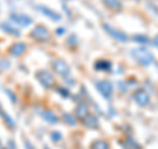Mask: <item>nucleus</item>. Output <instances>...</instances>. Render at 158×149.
Masks as SVG:
<instances>
[{
  "instance_id": "obj_26",
  "label": "nucleus",
  "mask_w": 158,
  "mask_h": 149,
  "mask_svg": "<svg viewBox=\"0 0 158 149\" xmlns=\"http://www.w3.org/2000/svg\"><path fill=\"white\" fill-rule=\"evenodd\" d=\"M56 32H57V34H59V36H62V34L65 33V29H63V28H59V29H58V28H57Z\"/></svg>"
},
{
  "instance_id": "obj_16",
  "label": "nucleus",
  "mask_w": 158,
  "mask_h": 149,
  "mask_svg": "<svg viewBox=\"0 0 158 149\" xmlns=\"http://www.w3.org/2000/svg\"><path fill=\"white\" fill-rule=\"evenodd\" d=\"M75 115L78 117H81V119L86 117L88 115V106L86 103H79L78 104V107L75 108Z\"/></svg>"
},
{
  "instance_id": "obj_17",
  "label": "nucleus",
  "mask_w": 158,
  "mask_h": 149,
  "mask_svg": "<svg viewBox=\"0 0 158 149\" xmlns=\"http://www.w3.org/2000/svg\"><path fill=\"white\" fill-rule=\"evenodd\" d=\"M91 149H110V144L106 140H95L91 144Z\"/></svg>"
},
{
  "instance_id": "obj_1",
  "label": "nucleus",
  "mask_w": 158,
  "mask_h": 149,
  "mask_svg": "<svg viewBox=\"0 0 158 149\" xmlns=\"http://www.w3.org/2000/svg\"><path fill=\"white\" fill-rule=\"evenodd\" d=\"M131 56L138 63V65L145 66V67L150 66L152 63L154 62V56H153V54L148 50V49L141 48V46L132 49V50H131Z\"/></svg>"
},
{
  "instance_id": "obj_2",
  "label": "nucleus",
  "mask_w": 158,
  "mask_h": 149,
  "mask_svg": "<svg viewBox=\"0 0 158 149\" xmlns=\"http://www.w3.org/2000/svg\"><path fill=\"white\" fill-rule=\"evenodd\" d=\"M103 29H104V31L110 34L112 38H115L116 41H118V42L125 44V42H128V40H129V37L127 36V33H124V32L118 31V29H116V28L111 27L110 24H107V23L103 24Z\"/></svg>"
},
{
  "instance_id": "obj_20",
  "label": "nucleus",
  "mask_w": 158,
  "mask_h": 149,
  "mask_svg": "<svg viewBox=\"0 0 158 149\" xmlns=\"http://www.w3.org/2000/svg\"><path fill=\"white\" fill-rule=\"evenodd\" d=\"M67 44L70 46L75 48L78 45V37H77V34H70V37L67 38Z\"/></svg>"
},
{
  "instance_id": "obj_11",
  "label": "nucleus",
  "mask_w": 158,
  "mask_h": 149,
  "mask_svg": "<svg viewBox=\"0 0 158 149\" xmlns=\"http://www.w3.org/2000/svg\"><path fill=\"white\" fill-rule=\"evenodd\" d=\"M0 29L4 31L6 33H8V34H11V36H16V37L20 36V31L15 27L13 23H6V21L0 23Z\"/></svg>"
},
{
  "instance_id": "obj_12",
  "label": "nucleus",
  "mask_w": 158,
  "mask_h": 149,
  "mask_svg": "<svg viewBox=\"0 0 158 149\" xmlns=\"http://www.w3.org/2000/svg\"><path fill=\"white\" fill-rule=\"evenodd\" d=\"M83 124L87 128H91V130H95L99 126V119L94 115H87L86 117H83Z\"/></svg>"
},
{
  "instance_id": "obj_5",
  "label": "nucleus",
  "mask_w": 158,
  "mask_h": 149,
  "mask_svg": "<svg viewBox=\"0 0 158 149\" xmlns=\"http://www.w3.org/2000/svg\"><path fill=\"white\" fill-rule=\"evenodd\" d=\"M36 78L38 79V82L41 83V86H44L45 88H50L54 84V77L48 70H40V71H37Z\"/></svg>"
},
{
  "instance_id": "obj_23",
  "label": "nucleus",
  "mask_w": 158,
  "mask_h": 149,
  "mask_svg": "<svg viewBox=\"0 0 158 149\" xmlns=\"http://www.w3.org/2000/svg\"><path fill=\"white\" fill-rule=\"evenodd\" d=\"M3 116H4V120H6V121L9 124V127H11V128H15V126H16V124H15V121L11 119V116H9L8 113H6V112H3Z\"/></svg>"
},
{
  "instance_id": "obj_19",
  "label": "nucleus",
  "mask_w": 158,
  "mask_h": 149,
  "mask_svg": "<svg viewBox=\"0 0 158 149\" xmlns=\"http://www.w3.org/2000/svg\"><path fill=\"white\" fill-rule=\"evenodd\" d=\"M63 120H65L67 124H70V126H75L77 124V119H74L70 113H67V112L63 113Z\"/></svg>"
},
{
  "instance_id": "obj_29",
  "label": "nucleus",
  "mask_w": 158,
  "mask_h": 149,
  "mask_svg": "<svg viewBox=\"0 0 158 149\" xmlns=\"http://www.w3.org/2000/svg\"><path fill=\"white\" fill-rule=\"evenodd\" d=\"M62 2H65V3H67V2H71V0H62Z\"/></svg>"
},
{
  "instance_id": "obj_28",
  "label": "nucleus",
  "mask_w": 158,
  "mask_h": 149,
  "mask_svg": "<svg viewBox=\"0 0 158 149\" xmlns=\"http://www.w3.org/2000/svg\"><path fill=\"white\" fill-rule=\"evenodd\" d=\"M25 145H28V148H29V149H34V148L32 147V144L29 143V141H25Z\"/></svg>"
},
{
  "instance_id": "obj_4",
  "label": "nucleus",
  "mask_w": 158,
  "mask_h": 149,
  "mask_svg": "<svg viewBox=\"0 0 158 149\" xmlns=\"http://www.w3.org/2000/svg\"><path fill=\"white\" fill-rule=\"evenodd\" d=\"M53 69L62 78H67L71 73V69L69 66V63L66 61H63V59H56V61H53Z\"/></svg>"
},
{
  "instance_id": "obj_10",
  "label": "nucleus",
  "mask_w": 158,
  "mask_h": 149,
  "mask_svg": "<svg viewBox=\"0 0 158 149\" xmlns=\"http://www.w3.org/2000/svg\"><path fill=\"white\" fill-rule=\"evenodd\" d=\"M27 50V44L25 42H16L9 48V54L12 57H20L21 54H24V52Z\"/></svg>"
},
{
  "instance_id": "obj_15",
  "label": "nucleus",
  "mask_w": 158,
  "mask_h": 149,
  "mask_svg": "<svg viewBox=\"0 0 158 149\" xmlns=\"http://www.w3.org/2000/svg\"><path fill=\"white\" fill-rule=\"evenodd\" d=\"M41 115H42L44 120L48 121V123H50V124H56V123H58V120H59L58 116H57L53 111H44Z\"/></svg>"
},
{
  "instance_id": "obj_14",
  "label": "nucleus",
  "mask_w": 158,
  "mask_h": 149,
  "mask_svg": "<svg viewBox=\"0 0 158 149\" xmlns=\"http://www.w3.org/2000/svg\"><path fill=\"white\" fill-rule=\"evenodd\" d=\"M96 70H100V71H108L112 69V63L110 61H106V59H100V61H96L95 62V66Z\"/></svg>"
},
{
  "instance_id": "obj_25",
  "label": "nucleus",
  "mask_w": 158,
  "mask_h": 149,
  "mask_svg": "<svg viewBox=\"0 0 158 149\" xmlns=\"http://www.w3.org/2000/svg\"><path fill=\"white\" fill-rule=\"evenodd\" d=\"M4 91H6V92L8 94V95H9V98H11V100H12L13 103H16V102H17V99L15 98V94H13L11 90H8V88H7V90H4Z\"/></svg>"
},
{
  "instance_id": "obj_13",
  "label": "nucleus",
  "mask_w": 158,
  "mask_h": 149,
  "mask_svg": "<svg viewBox=\"0 0 158 149\" xmlns=\"http://www.w3.org/2000/svg\"><path fill=\"white\" fill-rule=\"evenodd\" d=\"M103 3H104V6L108 7L110 9H112V11H115V12H118V11H121V8H123V4L120 0H102Z\"/></svg>"
},
{
  "instance_id": "obj_8",
  "label": "nucleus",
  "mask_w": 158,
  "mask_h": 149,
  "mask_svg": "<svg viewBox=\"0 0 158 149\" xmlns=\"http://www.w3.org/2000/svg\"><path fill=\"white\" fill-rule=\"evenodd\" d=\"M133 99L137 103V106L140 107H146L150 103V95L145 90H137L133 95Z\"/></svg>"
},
{
  "instance_id": "obj_30",
  "label": "nucleus",
  "mask_w": 158,
  "mask_h": 149,
  "mask_svg": "<svg viewBox=\"0 0 158 149\" xmlns=\"http://www.w3.org/2000/svg\"><path fill=\"white\" fill-rule=\"evenodd\" d=\"M0 112H2V106H0Z\"/></svg>"
},
{
  "instance_id": "obj_24",
  "label": "nucleus",
  "mask_w": 158,
  "mask_h": 149,
  "mask_svg": "<svg viewBox=\"0 0 158 149\" xmlns=\"http://www.w3.org/2000/svg\"><path fill=\"white\" fill-rule=\"evenodd\" d=\"M57 91H58L59 94H61L62 98H69V96H70V91L66 90V88H63V87H59Z\"/></svg>"
},
{
  "instance_id": "obj_9",
  "label": "nucleus",
  "mask_w": 158,
  "mask_h": 149,
  "mask_svg": "<svg viewBox=\"0 0 158 149\" xmlns=\"http://www.w3.org/2000/svg\"><path fill=\"white\" fill-rule=\"evenodd\" d=\"M36 9H38L40 12H41L44 16L49 17L50 20H53V21H59V20L62 19L61 13H58L56 11H53L52 8H48L46 6H36Z\"/></svg>"
},
{
  "instance_id": "obj_18",
  "label": "nucleus",
  "mask_w": 158,
  "mask_h": 149,
  "mask_svg": "<svg viewBox=\"0 0 158 149\" xmlns=\"http://www.w3.org/2000/svg\"><path fill=\"white\" fill-rule=\"evenodd\" d=\"M132 40L133 41H136V42H138V44H148L149 42V37L148 36H145V34H135V36L132 37Z\"/></svg>"
},
{
  "instance_id": "obj_6",
  "label": "nucleus",
  "mask_w": 158,
  "mask_h": 149,
  "mask_svg": "<svg viewBox=\"0 0 158 149\" xmlns=\"http://www.w3.org/2000/svg\"><path fill=\"white\" fill-rule=\"evenodd\" d=\"M9 17H11L13 24H17L20 27H29L33 23V19L31 16H28V15H24V13H15L13 12V13L9 15Z\"/></svg>"
},
{
  "instance_id": "obj_22",
  "label": "nucleus",
  "mask_w": 158,
  "mask_h": 149,
  "mask_svg": "<svg viewBox=\"0 0 158 149\" xmlns=\"http://www.w3.org/2000/svg\"><path fill=\"white\" fill-rule=\"evenodd\" d=\"M50 137H52L53 141H61L62 140V135L59 132H57V131H53L50 133Z\"/></svg>"
},
{
  "instance_id": "obj_27",
  "label": "nucleus",
  "mask_w": 158,
  "mask_h": 149,
  "mask_svg": "<svg viewBox=\"0 0 158 149\" xmlns=\"http://www.w3.org/2000/svg\"><path fill=\"white\" fill-rule=\"evenodd\" d=\"M153 45H154V46L158 49V34L154 37V40H153Z\"/></svg>"
},
{
  "instance_id": "obj_21",
  "label": "nucleus",
  "mask_w": 158,
  "mask_h": 149,
  "mask_svg": "<svg viewBox=\"0 0 158 149\" xmlns=\"http://www.w3.org/2000/svg\"><path fill=\"white\" fill-rule=\"evenodd\" d=\"M9 66H11L9 61H7L4 58H0V70H8Z\"/></svg>"
},
{
  "instance_id": "obj_7",
  "label": "nucleus",
  "mask_w": 158,
  "mask_h": 149,
  "mask_svg": "<svg viewBox=\"0 0 158 149\" xmlns=\"http://www.w3.org/2000/svg\"><path fill=\"white\" fill-rule=\"evenodd\" d=\"M32 37L34 40H37V41H48L49 37H50V32H49V29L44 25H37L34 27V29L32 31Z\"/></svg>"
},
{
  "instance_id": "obj_3",
  "label": "nucleus",
  "mask_w": 158,
  "mask_h": 149,
  "mask_svg": "<svg viewBox=\"0 0 158 149\" xmlns=\"http://www.w3.org/2000/svg\"><path fill=\"white\" fill-rule=\"evenodd\" d=\"M96 90L104 99H110L113 92V84L108 79H102V81L96 82Z\"/></svg>"
}]
</instances>
